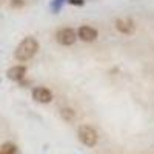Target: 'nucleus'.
Here are the masks:
<instances>
[{"label": "nucleus", "mask_w": 154, "mask_h": 154, "mask_svg": "<svg viewBox=\"0 0 154 154\" xmlns=\"http://www.w3.org/2000/svg\"><path fill=\"white\" fill-rule=\"evenodd\" d=\"M37 51H38V42L34 37L29 35V37H25L19 43V46L16 48L14 56L19 62H26V60H29L35 56Z\"/></svg>", "instance_id": "obj_1"}, {"label": "nucleus", "mask_w": 154, "mask_h": 154, "mask_svg": "<svg viewBox=\"0 0 154 154\" xmlns=\"http://www.w3.org/2000/svg\"><path fill=\"white\" fill-rule=\"evenodd\" d=\"M77 136H79L80 142H82L83 145H86L88 148H93V146L97 143V140H99L97 131L94 130L93 126H89V125H82V126H79Z\"/></svg>", "instance_id": "obj_2"}, {"label": "nucleus", "mask_w": 154, "mask_h": 154, "mask_svg": "<svg viewBox=\"0 0 154 154\" xmlns=\"http://www.w3.org/2000/svg\"><path fill=\"white\" fill-rule=\"evenodd\" d=\"M56 38L60 45H72L75 40H77V32L72 29V28H62L60 31H57L56 34Z\"/></svg>", "instance_id": "obj_3"}, {"label": "nucleus", "mask_w": 154, "mask_h": 154, "mask_svg": "<svg viewBox=\"0 0 154 154\" xmlns=\"http://www.w3.org/2000/svg\"><path fill=\"white\" fill-rule=\"evenodd\" d=\"M32 99L38 103H49L53 100V93L45 86H35L32 89Z\"/></svg>", "instance_id": "obj_4"}, {"label": "nucleus", "mask_w": 154, "mask_h": 154, "mask_svg": "<svg viewBox=\"0 0 154 154\" xmlns=\"http://www.w3.org/2000/svg\"><path fill=\"white\" fill-rule=\"evenodd\" d=\"M97 29H94L93 26H88V25H83L77 29V37L82 38L83 42H93L97 38Z\"/></svg>", "instance_id": "obj_5"}, {"label": "nucleus", "mask_w": 154, "mask_h": 154, "mask_svg": "<svg viewBox=\"0 0 154 154\" xmlns=\"http://www.w3.org/2000/svg\"><path fill=\"white\" fill-rule=\"evenodd\" d=\"M116 28H117L122 34H133L134 31H136V26H134V22L131 20V19H128V17H125V19H119L117 22H116Z\"/></svg>", "instance_id": "obj_6"}, {"label": "nucleus", "mask_w": 154, "mask_h": 154, "mask_svg": "<svg viewBox=\"0 0 154 154\" xmlns=\"http://www.w3.org/2000/svg\"><path fill=\"white\" fill-rule=\"evenodd\" d=\"M8 77L11 80H14V82H22L23 80V77L25 74H26V66H23V65H16V66H12L8 69Z\"/></svg>", "instance_id": "obj_7"}, {"label": "nucleus", "mask_w": 154, "mask_h": 154, "mask_svg": "<svg viewBox=\"0 0 154 154\" xmlns=\"http://www.w3.org/2000/svg\"><path fill=\"white\" fill-rule=\"evenodd\" d=\"M0 149H2L3 154H16V152H17V146H16V143H12V142L3 143Z\"/></svg>", "instance_id": "obj_8"}, {"label": "nucleus", "mask_w": 154, "mask_h": 154, "mask_svg": "<svg viewBox=\"0 0 154 154\" xmlns=\"http://www.w3.org/2000/svg\"><path fill=\"white\" fill-rule=\"evenodd\" d=\"M60 114H62V117H63V120H66V122H69V120H72L74 119V111L71 109V108H62V111H60Z\"/></svg>", "instance_id": "obj_9"}, {"label": "nucleus", "mask_w": 154, "mask_h": 154, "mask_svg": "<svg viewBox=\"0 0 154 154\" xmlns=\"http://www.w3.org/2000/svg\"><path fill=\"white\" fill-rule=\"evenodd\" d=\"M63 2H65V0H54V2H53V5H51L53 11H54V12L60 11V8H62V3H63Z\"/></svg>", "instance_id": "obj_10"}, {"label": "nucleus", "mask_w": 154, "mask_h": 154, "mask_svg": "<svg viewBox=\"0 0 154 154\" xmlns=\"http://www.w3.org/2000/svg\"><path fill=\"white\" fill-rule=\"evenodd\" d=\"M23 5H25L23 0H11V6H14V8H20Z\"/></svg>", "instance_id": "obj_11"}, {"label": "nucleus", "mask_w": 154, "mask_h": 154, "mask_svg": "<svg viewBox=\"0 0 154 154\" xmlns=\"http://www.w3.org/2000/svg\"><path fill=\"white\" fill-rule=\"evenodd\" d=\"M69 5H75V6H82L85 3V0H68Z\"/></svg>", "instance_id": "obj_12"}, {"label": "nucleus", "mask_w": 154, "mask_h": 154, "mask_svg": "<svg viewBox=\"0 0 154 154\" xmlns=\"http://www.w3.org/2000/svg\"><path fill=\"white\" fill-rule=\"evenodd\" d=\"M0 154H3V152H2V149H0Z\"/></svg>", "instance_id": "obj_13"}]
</instances>
